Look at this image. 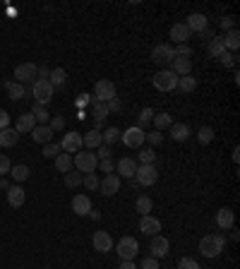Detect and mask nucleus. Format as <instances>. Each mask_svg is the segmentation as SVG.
<instances>
[{"instance_id": "4468645a", "label": "nucleus", "mask_w": 240, "mask_h": 269, "mask_svg": "<svg viewBox=\"0 0 240 269\" xmlns=\"http://www.w3.org/2000/svg\"><path fill=\"white\" fill-rule=\"evenodd\" d=\"M185 27L190 29L192 34H202L204 29L209 27V19H207V15H202V12H192V15H187Z\"/></svg>"}, {"instance_id": "864d4df0", "label": "nucleus", "mask_w": 240, "mask_h": 269, "mask_svg": "<svg viewBox=\"0 0 240 269\" xmlns=\"http://www.w3.org/2000/svg\"><path fill=\"white\" fill-rule=\"evenodd\" d=\"M10 168H12V164H10V159L5 157V154H0V176H5V173H10Z\"/></svg>"}, {"instance_id": "37998d69", "label": "nucleus", "mask_w": 240, "mask_h": 269, "mask_svg": "<svg viewBox=\"0 0 240 269\" xmlns=\"http://www.w3.org/2000/svg\"><path fill=\"white\" fill-rule=\"evenodd\" d=\"M197 137H199V142H202V144H209V142L214 139V130L209 128V125H204V128H199Z\"/></svg>"}, {"instance_id": "1a4fd4ad", "label": "nucleus", "mask_w": 240, "mask_h": 269, "mask_svg": "<svg viewBox=\"0 0 240 269\" xmlns=\"http://www.w3.org/2000/svg\"><path fill=\"white\" fill-rule=\"evenodd\" d=\"M168 250H171V241H168L166 236H151V243H149V252H151V257L158 260V257H166Z\"/></svg>"}, {"instance_id": "a211bd4d", "label": "nucleus", "mask_w": 240, "mask_h": 269, "mask_svg": "<svg viewBox=\"0 0 240 269\" xmlns=\"http://www.w3.org/2000/svg\"><path fill=\"white\" fill-rule=\"evenodd\" d=\"M168 70L176 72L178 77H185V74H190V70H192V60L185 56H176L171 60V67H168Z\"/></svg>"}, {"instance_id": "6e6d98bb", "label": "nucleus", "mask_w": 240, "mask_h": 269, "mask_svg": "<svg viewBox=\"0 0 240 269\" xmlns=\"http://www.w3.org/2000/svg\"><path fill=\"white\" fill-rule=\"evenodd\" d=\"M96 159H99V161H103V159H111V147H108V144H101V147H99V151H96Z\"/></svg>"}, {"instance_id": "c9c22d12", "label": "nucleus", "mask_w": 240, "mask_h": 269, "mask_svg": "<svg viewBox=\"0 0 240 269\" xmlns=\"http://www.w3.org/2000/svg\"><path fill=\"white\" fill-rule=\"evenodd\" d=\"M207 51H209V56H212V58H221L226 48H223V41H221V39H216V36H214L212 41H209V46H207Z\"/></svg>"}, {"instance_id": "a18cd8bd", "label": "nucleus", "mask_w": 240, "mask_h": 269, "mask_svg": "<svg viewBox=\"0 0 240 269\" xmlns=\"http://www.w3.org/2000/svg\"><path fill=\"white\" fill-rule=\"evenodd\" d=\"M154 159H156V154H154V149L151 147L139 151V161H142V164H154Z\"/></svg>"}, {"instance_id": "09e8293b", "label": "nucleus", "mask_w": 240, "mask_h": 269, "mask_svg": "<svg viewBox=\"0 0 240 269\" xmlns=\"http://www.w3.org/2000/svg\"><path fill=\"white\" fill-rule=\"evenodd\" d=\"M99 168H101L106 176H111L113 171H115V164H113V159H103V161H99Z\"/></svg>"}, {"instance_id": "4be33fe9", "label": "nucleus", "mask_w": 240, "mask_h": 269, "mask_svg": "<svg viewBox=\"0 0 240 269\" xmlns=\"http://www.w3.org/2000/svg\"><path fill=\"white\" fill-rule=\"evenodd\" d=\"M192 36V31L185 27V22H178L171 27V41H176V44H187V39Z\"/></svg>"}, {"instance_id": "f3484780", "label": "nucleus", "mask_w": 240, "mask_h": 269, "mask_svg": "<svg viewBox=\"0 0 240 269\" xmlns=\"http://www.w3.org/2000/svg\"><path fill=\"white\" fill-rule=\"evenodd\" d=\"M99 190H101V195L113 197V195H115V193L120 190V178L115 176V173H111V176H106L103 180H99Z\"/></svg>"}, {"instance_id": "393cba45", "label": "nucleus", "mask_w": 240, "mask_h": 269, "mask_svg": "<svg viewBox=\"0 0 240 269\" xmlns=\"http://www.w3.org/2000/svg\"><path fill=\"white\" fill-rule=\"evenodd\" d=\"M101 144H103V139H101V132L99 130H89L87 135H82V147H87L89 151L99 149Z\"/></svg>"}, {"instance_id": "f8f14e48", "label": "nucleus", "mask_w": 240, "mask_h": 269, "mask_svg": "<svg viewBox=\"0 0 240 269\" xmlns=\"http://www.w3.org/2000/svg\"><path fill=\"white\" fill-rule=\"evenodd\" d=\"M36 67L34 63H19L17 67H15V82L24 84V82H31L34 84V77H36Z\"/></svg>"}, {"instance_id": "052dcab7", "label": "nucleus", "mask_w": 240, "mask_h": 269, "mask_svg": "<svg viewBox=\"0 0 240 269\" xmlns=\"http://www.w3.org/2000/svg\"><path fill=\"white\" fill-rule=\"evenodd\" d=\"M120 106H123V103H120L118 96H115V99H111V101H108V111H120Z\"/></svg>"}, {"instance_id": "5701e85b", "label": "nucleus", "mask_w": 240, "mask_h": 269, "mask_svg": "<svg viewBox=\"0 0 240 269\" xmlns=\"http://www.w3.org/2000/svg\"><path fill=\"white\" fill-rule=\"evenodd\" d=\"M190 135H192V130H190L187 123H173V125H171V139H176V142H187Z\"/></svg>"}, {"instance_id": "20e7f679", "label": "nucleus", "mask_w": 240, "mask_h": 269, "mask_svg": "<svg viewBox=\"0 0 240 269\" xmlns=\"http://www.w3.org/2000/svg\"><path fill=\"white\" fill-rule=\"evenodd\" d=\"M113 248H115L120 260H135L139 252V243H137V238H132V236H123L118 241V245H113Z\"/></svg>"}, {"instance_id": "412c9836", "label": "nucleus", "mask_w": 240, "mask_h": 269, "mask_svg": "<svg viewBox=\"0 0 240 269\" xmlns=\"http://www.w3.org/2000/svg\"><path fill=\"white\" fill-rule=\"evenodd\" d=\"M72 212L79 214V216H87V214L92 212V200H89L87 195H82V193L74 195L72 197Z\"/></svg>"}, {"instance_id": "423d86ee", "label": "nucleus", "mask_w": 240, "mask_h": 269, "mask_svg": "<svg viewBox=\"0 0 240 269\" xmlns=\"http://www.w3.org/2000/svg\"><path fill=\"white\" fill-rule=\"evenodd\" d=\"M156 180H158V171L154 164H142V166H137V173H135V183H137V185L149 187V185H154Z\"/></svg>"}, {"instance_id": "ea45409f", "label": "nucleus", "mask_w": 240, "mask_h": 269, "mask_svg": "<svg viewBox=\"0 0 240 269\" xmlns=\"http://www.w3.org/2000/svg\"><path fill=\"white\" fill-rule=\"evenodd\" d=\"M108 103H103V101H96L94 103V118L96 121H106V116H108Z\"/></svg>"}, {"instance_id": "0e129e2a", "label": "nucleus", "mask_w": 240, "mask_h": 269, "mask_svg": "<svg viewBox=\"0 0 240 269\" xmlns=\"http://www.w3.org/2000/svg\"><path fill=\"white\" fill-rule=\"evenodd\" d=\"M202 36H204V39H209V41H212V39H214V31H212V29H209V27H207V29H204V31H202Z\"/></svg>"}, {"instance_id": "de8ad7c7", "label": "nucleus", "mask_w": 240, "mask_h": 269, "mask_svg": "<svg viewBox=\"0 0 240 269\" xmlns=\"http://www.w3.org/2000/svg\"><path fill=\"white\" fill-rule=\"evenodd\" d=\"M178 269H199V264H197V260H192V257H180Z\"/></svg>"}, {"instance_id": "dca6fc26", "label": "nucleus", "mask_w": 240, "mask_h": 269, "mask_svg": "<svg viewBox=\"0 0 240 269\" xmlns=\"http://www.w3.org/2000/svg\"><path fill=\"white\" fill-rule=\"evenodd\" d=\"M139 231L144 233V236H158L161 221H158L156 216H151V214H144V216L139 219Z\"/></svg>"}, {"instance_id": "2eb2a0df", "label": "nucleus", "mask_w": 240, "mask_h": 269, "mask_svg": "<svg viewBox=\"0 0 240 269\" xmlns=\"http://www.w3.org/2000/svg\"><path fill=\"white\" fill-rule=\"evenodd\" d=\"M34 128H36V118L31 113H22L17 121H15V132L17 135H31Z\"/></svg>"}, {"instance_id": "bb28decb", "label": "nucleus", "mask_w": 240, "mask_h": 269, "mask_svg": "<svg viewBox=\"0 0 240 269\" xmlns=\"http://www.w3.org/2000/svg\"><path fill=\"white\" fill-rule=\"evenodd\" d=\"M223 41V48L231 53V51H238L240 48V31L238 29H231V31H226V36H221Z\"/></svg>"}, {"instance_id": "b1692460", "label": "nucleus", "mask_w": 240, "mask_h": 269, "mask_svg": "<svg viewBox=\"0 0 240 269\" xmlns=\"http://www.w3.org/2000/svg\"><path fill=\"white\" fill-rule=\"evenodd\" d=\"M31 139H34L36 144H48V142H53V130H51L48 125H36V128L31 130Z\"/></svg>"}, {"instance_id": "4c0bfd02", "label": "nucleus", "mask_w": 240, "mask_h": 269, "mask_svg": "<svg viewBox=\"0 0 240 269\" xmlns=\"http://www.w3.org/2000/svg\"><path fill=\"white\" fill-rule=\"evenodd\" d=\"M168 125H173V121H171L168 113H154V128H156L158 132L164 130V128H168Z\"/></svg>"}, {"instance_id": "c03bdc74", "label": "nucleus", "mask_w": 240, "mask_h": 269, "mask_svg": "<svg viewBox=\"0 0 240 269\" xmlns=\"http://www.w3.org/2000/svg\"><path fill=\"white\" fill-rule=\"evenodd\" d=\"M82 183L89 187V190H99V178H96V173H87V176L82 178Z\"/></svg>"}, {"instance_id": "f257e3e1", "label": "nucleus", "mask_w": 240, "mask_h": 269, "mask_svg": "<svg viewBox=\"0 0 240 269\" xmlns=\"http://www.w3.org/2000/svg\"><path fill=\"white\" fill-rule=\"evenodd\" d=\"M74 171H79V173H94L96 171V166H99V159H96V154L94 151H89V149H84V151H77L74 154Z\"/></svg>"}, {"instance_id": "f03ea898", "label": "nucleus", "mask_w": 240, "mask_h": 269, "mask_svg": "<svg viewBox=\"0 0 240 269\" xmlns=\"http://www.w3.org/2000/svg\"><path fill=\"white\" fill-rule=\"evenodd\" d=\"M151 84L156 92H173L178 87V74L171 72V70H158L154 77H151Z\"/></svg>"}, {"instance_id": "3c124183", "label": "nucleus", "mask_w": 240, "mask_h": 269, "mask_svg": "<svg viewBox=\"0 0 240 269\" xmlns=\"http://www.w3.org/2000/svg\"><path fill=\"white\" fill-rule=\"evenodd\" d=\"M48 128H51V130H63V128H65V118H63V116H53V121H48Z\"/></svg>"}, {"instance_id": "a878e982", "label": "nucleus", "mask_w": 240, "mask_h": 269, "mask_svg": "<svg viewBox=\"0 0 240 269\" xmlns=\"http://www.w3.org/2000/svg\"><path fill=\"white\" fill-rule=\"evenodd\" d=\"M24 200H27V195H24V187L10 185V190H8V204H10V207H22V204H24Z\"/></svg>"}, {"instance_id": "e2e57ef3", "label": "nucleus", "mask_w": 240, "mask_h": 269, "mask_svg": "<svg viewBox=\"0 0 240 269\" xmlns=\"http://www.w3.org/2000/svg\"><path fill=\"white\" fill-rule=\"evenodd\" d=\"M0 190H10V180H8V178H0Z\"/></svg>"}, {"instance_id": "680f3d73", "label": "nucleus", "mask_w": 240, "mask_h": 269, "mask_svg": "<svg viewBox=\"0 0 240 269\" xmlns=\"http://www.w3.org/2000/svg\"><path fill=\"white\" fill-rule=\"evenodd\" d=\"M118 269H137V264H135L132 260H123V262H120V267H118Z\"/></svg>"}, {"instance_id": "39448f33", "label": "nucleus", "mask_w": 240, "mask_h": 269, "mask_svg": "<svg viewBox=\"0 0 240 269\" xmlns=\"http://www.w3.org/2000/svg\"><path fill=\"white\" fill-rule=\"evenodd\" d=\"M53 87L48 80H36V82L31 84V96H34V101L41 103V106H46V103L53 101Z\"/></svg>"}, {"instance_id": "aec40b11", "label": "nucleus", "mask_w": 240, "mask_h": 269, "mask_svg": "<svg viewBox=\"0 0 240 269\" xmlns=\"http://www.w3.org/2000/svg\"><path fill=\"white\" fill-rule=\"evenodd\" d=\"M233 223H235V214H233V209L223 207V209H219V212H216V226H219V228H223V231H231Z\"/></svg>"}, {"instance_id": "5fc2aeb1", "label": "nucleus", "mask_w": 240, "mask_h": 269, "mask_svg": "<svg viewBox=\"0 0 240 269\" xmlns=\"http://www.w3.org/2000/svg\"><path fill=\"white\" fill-rule=\"evenodd\" d=\"M221 29L223 31H231V29H235V17H221Z\"/></svg>"}, {"instance_id": "72a5a7b5", "label": "nucleus", "mask_w": 240, "mask_h": 269, "mask_svg": "<svg viewBox=\"0 0 240 269\" xmlns=\"http://www.w3.org/2000/svg\"><path fill=\"white\" fill-rule=\"evenodd\" d=\"M176 89H180V92H194L197 89V80L194 77H190V74H185V77H178V87Z\"/></svg>"}, {"instance_id": "f704fd0d", "label": "nucleus", "mask_w": 240, "mask_h": 269, "mask_svg": "<svg viewBox=\"0 0 240 269\" xmlns=\"http://www.w3.org/2000/svg\"><path fill=\"white\" fill-rule=\"evenodd\" d=\"M120 135H123V132H120L118 128H106L103 135H101V139H103V144H108V147H111V144L120 142Z\"/></svg>"}, {"instance_id": "c85d7f7f", "label": "nucleus", "mask_w": 240, "mask_h": 269, "mask_svg": "<svg viewBox=\"0 0 240 269\" xmlns=\"http://www.w3.org/2000/svg\"><path fill=\"white\" fill-rule=\"evenodd\" d=\"M53 161H56V168L60 171V173H70V171H72V166H74L72 154H58Z\"/></svg>"}, {"instance_id": "cd10ccee", "label": "nucleus", "mask_w": 240, "mask_h": 269, "mask_svg": "<svg viewBox=\"0 0 240 269\" xmlns=\"http://www.w3.org/2000/svg\"><path fill=\"white\" fill-rule=\"evenodd\" d=\"M65 80H67V72H65L63 67H53L51 74H48V82H51L53 89H60V87L65 84Z\"/></svg>"}, {"instance_id": "79ce46f5", "label": "nucleus", "mask_w": 240, "mask_h": 269, "mask_svg": "<svg viewBox=\"0 0 240 269\" xmlns=\"http://www.w3.org/2000/svg\"><path fill=\"white\" fill-rule=\"evenodd\" d=\"M58 154H60V144H56V142L44 144V157H46V159H56Z\"/></svg>"}, {"instance_id": "bf43d9fd", "label": "nucleus", "mask_w": 240, "mask_h": 269, "mask_svg": "<svg viewBox=\"0 0 240 269\" xmlns=\"http://www.w3.org/2000/svg\"><path fill=\"white\" fill-rule=\"evenodd\" d=\"M36 74H38V80H48V74H51V70H48V67H36Z\"/></svg>"}, {"instance_id": "58836bf2", "label": "nucleus", "mask_w": 240, "mask_h": 269, "mask_svg": "<svg viewBox=\"0 0 240 269\" xmlns=\"http://www.w3.org/2000/svg\"><path fill=\"white\" fill-rule=\"evenodd\" d=\"M82 173L79 171H70V173H65V185L67 187H77V185H82Z\"/></svg>"}, {"instance_id": "8fccbe9b", "label": "nucleus", "mask_w": 240, "mask_h": 269, "mask_svg": "<svg viewBox=\"0 0 240 269\" xmlns=\"http://www.w3.org/2000/svg\"><path fill=\"white\" fill-rule=\"evenodd\" d=\"M173 53H176V56L190 58L192 56V48H190V44H178V48H173Z\"/></svg>"}, {"instance_id": "338daca9", "label": "nucleus", "mask_w": 240, "mask_h": 269, "mask_svg": "<svg viewBox=\"0 0 240 269\" xmlns=\"http://www.w3.org/2000/svg\"><path fill=\"white\" fill-rule=\"evenodd\" d=\"M233 161H235V164H238V161H240V149H238V147L233 149Z\"/></svg>"}, {"instance_id": "49530a36", "label": "nucleus", "mask_w": 240, "mask_h": 269, "mask_svg": "<svg viewBox=\"0 0 240 269\" xmlns=\"http://www.w3.org/2000/svg\"><path fill=\"white\" fill-rule=\"evenodd\" d=\"M144 139H149V147H158V144H161V142H164V135H161V132L158 130H151L147 135V137Z\"/></svg>"}, {"instance_id": "7c9ffc66", "label": "nucleus", "mask_w": 240, "mask_h": 269, "mask_svg": "<svg viewBox=\"0 0 240 269\" xmlns=\"http://www.w3.org/2000/svg\"><path fill=\"white\" fill-rule=\"evenodd\" d=\"M29 173H31V171H29V166H24V164H17V166L10 168V178H12L15 183H24L29 178Z\"/></svg>"}, {"instance_id": "13d9d810", "label": "nucleus", "mask_w": 240, "mask_h": 269, "mask_svg": "<svg viewBox=\"0 0 240 269\" xmlns=\"http://www.w3.org/2000/svg\"><path fill=\"white\" fill-rule=\"evenodd\" d=\"M5 128H10V116L5 108H0V130H5Z\"/></svg>"}, {"instance_id": "473e14b6", "label": "nucleus", "mask_w": 240, "mask_h": 269, "mask_svg": "<svg viewBox=\"0 0 240 269\" xmlns=\"http://www.w3.org/2000/svg\"><path fill=\"white\" fill-rule=\"evenodd\" d=\"M5 87H8V94H10V99H12V101H19V99H24V96H27V89H24L19 82H8Z\"/></svg>"}, {"instance_id": "9b49d317", "label": "nucleus", "mask_w": 240, "mask_h": 269, "mask_svg": "<svg viewBox=\"0 0 240 269\" xmlns=\"http://www.w3.org/2000/svg\"><path fill=\"white\" fill-rule=\"evenodd\" d=\"M60 149H63L65 154H77V151H82V135H79V132H67V135H63Z\"/></svg>"}, {"instance_id": "603ef678", "label": "nucleus", "mask_w": 240, "mask_h": 269, "mask_svg": "<svg viewBox=\"0 0 240 269\" xmlns=\"http://www.w3.org/2000/svg\"><path fill=\"white\" fill-rule=\"evenodd\" d=\"M219 60H221V65H226V67H233L235 63H238V60H235V56H233V53H228V51H223V56L219 58Z\"/></svg>"}, {"instance_id": "0eeeda50", "label": "nucleus", "mask_w": 240, "mask_h": 269, "mask_svg": "<svg viewBox=\"0 0 240 269\" xmlns=\"http://www.w3.org/2000/svg\"><path fill=\"white\" fill-rule=\"evenodd\" d=\"M144 137H147V132L135 125V128H128V130L120 135V142H123L125 147H130V149H139L142 144H144V142H147Z\"/></svg>"}, {"instance_id": "6e6552de", "label": "nucleus", "mask_w": 240, "mask_h": 269, "mask_svg": "<svg viewBox=\"0 0 240 269\" xmlns=\"http://www.w3.org/2000/svg\"><path fill=\"white\" fill-rule=\"evenodd\" d=\"M173 58H176V53H173V46H168V44H156L151 48V60L161 67H168Z\"/></svg>"}, {"instance_id": "69168bd1", "label": "nucleus", "mask_w": 240, "mask_h": 269, "mask_svg": "<svg viewBox=\"0 0 240 269\" xmlns=\"http://www.w3.org/2000/svg\"><path fill=\"white\" fill-rule=\"evenodd\" d=\"M79 106H87V103H89V94H82V99H79Z\"/></svg>"}, {"instance_id": "a19ab883", "label": "nucleus", "mask_w": 240, "mask_h": 269, "mask_svg": "<svg viewBox=\"0 0 240 269\" xmlns=\"http://www.w3.org/2000/svg\"><path fill=\"white\" fill-rule=\"evenodd\" d=\"M151 121H154V111H151V108H142V111H139V118H137V128H144V125H149Z\"/></svg>"}, {"instance_id": "7ed1b4c3", "label": "nucleus", "mask_w": 240, "mask_h": 269, "mask_svg": "<svg viewBox=\"0 0 240 269\" xmlns=\"http://www.w3.org/2000/svg\"><path fill=\"white\" fill-rule=\"evenodd\" d=\"M223 245H226L223 236H204L202 241H199V252H202L204 257H216V255H221Z\"/></svg>"}, {"instance_id": "e433bc0d", "label": "nucleus", "mask_w": 240, "mask_h": 269, "mask_svg": "<svg viewBox=\"0 0 240 269\" xmlns=\"http://www.w3.org/2000/svg\"><path fill=\"white\" fill-rule=\"evenodd\" d=\"M135 207H137V212L144 216V214L151 212L154 202H151V197H149V195H139V197H137V204H135Z\"/></svg>"}, {"instance_id": "ddd939ff", "label": "nucleus", "mask_w": 240, "mask_h": 269, "mask_svg": "<svg viewBox=\"0 0 240 269\" xmlns=\"http://www.w3.org/2000/svg\"><path fill=\"white\" fill-rule=\"evenodd\" d=\"M92 245L96 252H111L113 250V238L108 231H96L92 236Z\"/></svg>"}, {"instance_id": "4d7b16f0", "label": "nucleus", "mask_w": 240, "mask_h": 269, "mask_svg": "<svg viewBox=\"0 0 240 269\" xmlns=\"http://www.w3.org/2000/svg\"><path fill=\"white\" fill-rule=\"evenodd\" d=\"M139 269H158V260H154V257H147V260H142Z\"/></svg>"}, {"instance_id": "2f4dec72", "label": "nucleus", "mask_w": 240, "mask_h": 269, "mask_svg": "<svg viewBox=\"0 0 240 269\" xmlns=\"http://www.w3.org/2000/svg\"><path fill=\"white\" fill-rule=\"evenodd\" d=\"M31 116H34V118H36V123H41V125H46L48 121H51V113L46 111V106H41V103H36L34 101V106H31Z\"/></svg>"}, {"instance_id": "c756f323", "label": "nucleus", "mask_w": 240, "mask_h": 269, "mask_svg": "<svg viewBox=\"0 0 240 269\" xmlns=\"http://www.w3.org/2000/svg\"><path fill=\"white\" fill-rule=\"evenodd\" d=\"M19 142V135L12 128H5V130H0V147H15Z\"/></svg>"}, {"instance_id": "6ab92c4d", "label": "nucleus", "mask_w": 240, "mask_h": 269, "mask_svg": "<svg viewBox=\"0 0 240 269\" xmlns=\"http://www.w3.org/2000/svg\"><path fill=\"white\" fill-rule=\"evenodd\" d=\"M115 171H118L123 178H128L130 180V178H135V173H137V161L130 159V157H123L118 164H115Z\"/></svg>"}, {"instance_id": "9d476101", "label": "nucleus", "mask_w": 240, "mask_h": 269, "mask_svg": "<svg viewBox=\"0 0 240 269\" xmlns=\"http://www.w3.org/2000/svg\"><path fill=\"white\" fill-rule=\"evenodd\" d=\"M94 96H96V101L108 103L111 99L118 96V94H115V84H113L111 80H99V82H96V89H94Z\"/></svg>"}]
</instances>
